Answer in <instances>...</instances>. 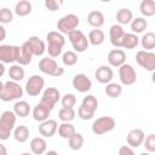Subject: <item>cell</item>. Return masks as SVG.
Returning a JSON list of instances; mask_svg holds the SVG:
<instances>
[{
	"label": "cell",
	"instance_id": "cell-17",
	"mask_svg": "<svg viewBox=\"0 0 155 155\" xmlns=\"http://www.w3.org/2000/svg\"><path fill=\"white\" fill-rule=\"evenodd\" d=\"M94 78L99 84H109L114 78V71L109 65H101L94 71Z\"/></svg>",
	"mask_w": 155,
	"mask_h": 155
},
{
	"label": "cell",
	"instance_id": "cell-32",
	"mask_svg": "<svg viewBox=\"0 0 155 155\" xmlns=\"http://www.w3.org/2000/svg\"><path fill=\"white\" fill-rule=\"evenodd\" d=\"M139 11L144 17H151L155 15V1L143 0L139 5Z\"/></svg>",
	"mask_w": 155,
	"mask_h": 155
},
{
	"label": "cell",
	"instance_id": "cell-20",
	"mask_svg": "<svg viewBox=\"0 0 155 155\" xmlns=\"http://www.w3.org/2000/svg\"><path fill=\"white\" fill-rule=\"evenodd\" d=\"M51 111H52V110H51L48 107H46L45 104H42L41 102H39V103L34 107V109H33L31 113H33V117H34L35 121L42 122V121H45V120L48 119Z\"/></svg>",
	"mask_w": 155,
	"mask_h": 155
},
{
	"label": "cell",
	"instance_id": "cell-27",
	"mask_svg": "<svg viewBox=\"0 0 155 155\" xmlns=\"http://www.w3.org/2000/svg\"><path fill=\"white\" fill-rule=\"evenodd\" d=\"M31 12V2L28 0H19L15 5V13L19 17L28 16Z\"/></svg>",
	"mask_w": 155,
	"mask_h": 155
},
{
	"label": "cell",
	"instance_id": "cell-41",
	"mask_svg": "<svg viewBox=\"0 0 155 155\" xmlns=\"http://www.w3.org/2000/svg\"><path fill=\"white\" fill-rule=\"evenodd\" d=\"M143 144H144V148H145V150H147L148 153H150V154L155 153V134H154V133L148 134V136L144 138Z\"/></svg>",
	"mask_w": 155,
	"mask_h": 155
},
{
	"label": "cell",
	"instance_id": "cell-26",
	"mask_svg": "<svg viewBox=\"0 0 155 155\" xmlns=\"http://www.w3.org/2000/svg\"><path fill=\"white\" fill-rule=\"evenodd\" d=\"M139 44V38L133 34V33H126L124 35L122 42H121V47L126 48V50H133L138 46Z\"/></svg>",
	"mask_w": 155,
	"mask_h": 155
},
{
	"label": "cell",
	"instance_id": "cell-5",
	"mask_svg": "<svg viewBox=\"0 0 155 155\" xmlns=\"http://www.w3.org/2000/svg\"><path fill=\"white\" fill-rule=\"evenodd\" d=\"M79 24H80V18L74 13H68V15H64L63 17H61L58 19L57 29H58V33H61L62 35L63 34L68 35L69 33L75 30Z\"/></svg>",
	"mask_w": 155,
	"mask_h": 155
},
{
	"label": "cell",
	"instance_id": "cell-40",
	"mask_svg": "<svg viewBox=\"0 0 155 155\" xmlns=\"http://www.w3.org/2000/svg\"><path fill=\"white\" fill-rule=\"evenodd\" d=\"M13 19V13L8 7L0 8V24H7L11 23Z\"/></svg>",
	"mask_w": 155,
	"mask_h": 155
},
{
	"label": "cell",
	"instance_id": "cell-6",
	"mask_svg": "<svg viewBox=\"0 0 155 155\" xmlns=\"http://www.w3.org/2000/svg\"><path fill=\"white\" fill-rule=\"evenodd\" d=\"M116 126V121L111 116H101L96 119L92 124V132L97 136H102L113 131Z\"/></svg>",
	"mask_w": 155,
	"mask_h": 155
},
{
	"label": "cell",
	"instance_id": "cell-50",
	"mask_svg": "<svg viewBox=\"0 0 155 155\" xmlns=\"http://www.w3.org/2000/svg\"><path fill=\"white\" fill-rule=\"evenodd\" d=\"M19 155H34V154H31V153H22Z\"/></svg>",
	"mask_w": 155,
	"mask_h": 155
},
{
	"label": "cell",
	"instance_id": "cell-21",
	"mask_svg": "<svg viewBox=\"0 0 155 155\" xmlns=\"http://www.w3.org/2000/svg\"><path fill=\"white\" fill-rule=\"evenodd\" d=\"M47 143L44 137H34L30 140V150L34 155H42L46 153Z\"/></svg>",
	"mask_w": 155,
	"mask_h": 155
},
{
	"label": "cell",
	"instance_id": "cell-45",
	"mask_svg": "<svg viewBox=\"0 0 155 155\" xmlns=\"http://www.w3.org/2000/svg\"><path fill=\"white\" fill-rule=\"evenodd\" d=\"M117 155H136L133 149L128 145H121L119 149V154Z\"/></svg>",
	"mask_w": 155,
	"mask_h": 155
},
{
	"label": "cell",
	"instance_id": "cell-1",
	"mask_svg": "<svg viewBox=\"0 0 155 155\" xmlns=\"http://www.w3.org/2000/svg\"><path fill=\"white\" fill-rule=\"evenodd\" d=\"M46 41H47V47H46V51L48 52V56L51 58H56L58 57L61 53H62V50L65 45V39L64 36L56 31V30H52V31H48L47 35H46Z\"/></svg>",
	"mask_w": 155,
	"mask_h": 155
},
{
	"label": "cell",
	"instance_id": "cell-47",
	"mask_svg": "<svg viewBox=\"0 0 155 155\" xmlns=\"http://www.w3.org/2000/svg\"><path fill=\"white\" fill-rule=\"evenodd\" d=\"M0 155H7V148L2 143H0Z\"/></svg>",
	"mask_w": 155,
	"mask_h": 155
},
{
	"label": "cell",
	"instance_id": "cell-43",
	"mask_svg": "<svg viewBox=\"0 0 155 155\" xmlns=\"http://www.w3.org/2000/svg\"><path fill=\"white\" fill-rule=\"evenodd\" d=\"M78 116L81 120H91L94 116V113H92V111L87 110L86 108H84L82 105H80L79 109H78Z\"/></svg>",
	"mask_w": 155,
	"mask_h": 155
},
{
	"label": "cell",
	"instance_id": "cell-19",
	"mask_svg": "<svg viewBox=\"0 0 155 155\" xmlns=\"http://www.w3.org/2000/svg\"><path fill=\"white\" fill-rule=\"evenodd\" d=\"M108 63L111 67H121L126 63V53L121 48H114L108 53Z\"/></svg>",
	"mask_w": 155,
	"mask_h": 155
},
{
	"label": "cell",
	"instance_id": "cell-39",
	"mask_svg": "<svg viewBox=\"0 0 155 155\" xmlns=\"http://www.w3.org/2000/svg\"><path fill=\"white\" fill-rule=\"evenodd\" d=\"M62 61H63L64 65L73 67V65H75L78 63V54L74 51H65L63 53V56H62Z\"/></svg>",
	"mask_w": 155,
	"mask_h": 155
},
{
	"label": "cell",
	"instance_id": "cell-46",
	"mask_svg": "<svg viewBox=\"0 0 155 155\" xmlns=\"http://www.w3.org/2000/svg\"><path fill=\"white\" fill-rule=\"evenodd\" d=\"M6 34H7V33H6L5 27H4L2 24H0V42L6 39Z\"/></svg>",
	"mask_w": 155,
	"mask_h": 155
},
{
	"label": "cell",
	"instance_id": "cell-22",
	"mask_svg": "<svg viewBox=\"0 0 155 155\" xmlns=\"http://www.w3.org/2000/svg\"><path fill=\"white\" fill-rule=\"evenodd\" d=\"M104 15L102 11H98V10H93L88 13L87 16V22L91 27H93L94 29H99L103 24H104Z\"/></svg>",
	"mask_w": 155,
	"mask_h": 155
},
{
	"label": "cell",
	"instance_id": "cell-2",
	"mask_svg": "<svg viewBox=\"0 0 155 155\" xmlns=\"http://www.w3.org/2000/svg\"><path fill=\"white\" fill-rule=\"evenodd\" d=\"M17 116L12 110H5L0 116V140H6L10 138L15 130Z\"/></svg>",
	"mask_w": 155,
	"mask_h": 155
},
{
	"label": "cell",
	"instance_id": "cell-10",
	"mask_svg": "<svg viewBox=\"0 0 155 155\" xmlns=\"http://www.w3.org/2000/svg\"><path fill=\"white\" fill-rule=\"evenodd\" d=\"M45 86V80L41 75H31L25 82V92L30 97H36L41 93Z\"/></svg>",
	"mask_w": 155,
	"mask_h": 155
},
{
	"label": "cell",
	"instance_id": "cell-35",
	"mask_svg": "<svg viewBox=\"0 0 155 155\" xmlns=\"http://www.w3.org/2000/svg\"><path fill=\"white\" fill-rule=\"evenodd\" d=\"M75 110L74 108H64L62 107L58 111V117L62 122H71L74 119H75Z\"/></svg>",
	"mask_w": 155,
	"mask_h": 155
},
{
	"label": "cell",
	"instance_id": "cell-28",
	"mask_svg": "<svg viewBox=\"0 0 155 155\" xmlns=\"http://www.w3.org/2000/svg\"><path fill=\"white\" fill-rule=\"evenodd\" d=\"M24 75H25V71H24L23 67L19 65V64H13V65H11L10 69H8V76H10V79H11L12 81H15V82L22 81V80L24 79Z\"/></svg>",
	"mask_w": 155,
	"mask_h": 155
},
{
	"label": "cell",
	"instance_id": "cell-14",
	"mask_svg": "<svg viewBox=\"0 0 155 155\" xmlns=\"http://www.w3.org/2000/svg\"><path fill=\"white\" fill-rule=\"evenodd\" d=\"M71 84H73V87L78 92H81V93H85L92 88V81L85 74H76L73 78Z\"/></svg>",
	"mask_w": 155,
	"mask_h": 155
},
{
	"label": "cell",
	"instance_id": "cell-4",
	"mask_svg": "<svg viewBox=\"0 0 155 155\" xmlns=\"http://www.w3.org/2000/svg\"><path fill=\"white\" fill-rule=\"evenodd\" d=\"M39 69L41 73H44L46 75L54 76V78H58V76L64 74V68L59 67L57 61L54 58H51V57L41 58L39 62Z\"/></svg>",
	"mask_w": 155,
	"mask_h": 155
},
{
	"label": "cell",
	"instance_id": "cell-52",
	"mask_svg": "<svg viewBox=\"0 0 155 155\" xmlns=\"http://www.w3.org/2000/svg\"><path fill=\"white\" fill-rule=\"evenodd\" d=\"M139 155H151V154L148 153V151H145V153H142V154H139Z\"/></svg>",
	"mask_w": 155,
	"mask_h": 155
},
{
	"label": "cell",
	"instance_id": "cell-13",
	"mask_svg": "<svg viewBox=\"0 0 155 155\" xmlns=\"http://www.w3.org/2000/svg\"><path fill=\"white\" fill-rule=\"evenodd\" d=\"M61 99V92L58 88L56 87H47L44 92H42V97H41V103L45 104L46 107H48L51 110L54 108V105L58 103V101Z\"/></svg>",
	"mask_w": 155,
	"mask_h": 155
},
{
	"label": "cell",
	"instance_id": "cell-38",
	"mask_svg": "<svg viewBox=\"0 0 155 155\" xmlns=\"http://www.w3.org/2000/svg\"><path fill=\"white\" fill-rule=\"evenodd\" d=\"M31 58H33V56L29 52V50L24 45H22L21 46V53H19V57L17 59V63L19 65H22V67L23 65H28V64L31 63Z\"/></svg>",
	"mask_w": 155,
	"mask_h": 155
},
{
	"label": "cell",
	"instance_id": "cell-34",
	"mask_svg": "<svg viewBox=\"0 0 155 155\" xmlns=\"http://www.w3.org/2000/svg\"><path fill=\"white\" fill-rule=\"evenodd\" d=\"M105 94L110 98H117L121 96L122 93V87L120 84H116V82H109L105 86Z\"/></svg>",
	"mask_w": 155,
	"mask_h": 155
},
{
	"label": "cell",
	"instance_id": "cell-48",
	"mask_svg": "<svg viewBox=\"0 0 155 155\" xmlns=\"http://www.w3.org/2000/svg\"><path fill=\"white\" fill-rule=\"evenodd\" d=\"M4 74H5V65H4V63L0 62V78H1Z\"/></svg>",
	"mask_w": 155,
	"mask_h": 155
},
{
	"label": "cell",
	"instance_id": "cell-25",
	"mask_svg": "<svg viewBox=\"0 0 155 155\" xmlns=\"http://www.w3.org/2000/svg\"><path fill=\"white\" fill-rule=\"evenodd\" d=\"M88 44L93 45V46H99L104 42L105 40V35H104V31L101 30V29H92L90 33H88Z\"/></svg>",
	"mask_w": 155,
	"mask_h": 155
},
{
	"label": "cell",
	"instance_id": "cell-33",
	"mask_svg": "<svg viewBox=\"0 0 155 155\" xmlns=\"http://www.w3.org/2000/svg\"><path fill=\"white\" fill-rule=\"evenodd\" d=\"M140 45L144 51H151L155 47V34L153 31L145 33L140 39Z\"/></svg>",
	"mask_w": 155,
	"mask_h": 155
},
{
	"label": "cell",
	"instance_id": "cell-8",
	"mask_svg": "<svg viewBox=\"0 0 155 155\" xmlns=\"http://www.w3.org/2000/svg\"><path fill=\"white\" fill-rule=\"evenodd\" d=\"M21 53V46L16 45H0V62L13 63L17 62Z\"/></svg>",
	"mask_w": 155,
	"mask_h": 155
},
{
	"label": "cell",
	"instance_id": "cell-16",
	"mask_svg": "<svg viewBox=\"0 0 155 155\" xmlns=\"http://www.w3.org/2000/svg\"><path fill=\"white\" fill-rule=\"evenodd\" d=\"M125 34H126V31L124 30V28H122L121 25H119V24H114V25H111L110 29H109V39H110V44H111L115 48H120Z\"/></svg>",
	"mask_w": 155,
	"mask_h": 155
},
{
	"label": "cell",
	"instance_id": "cell-42",
	"mask_svg": "<svg viewBox=\"0 0 155 155\" xmlns=\"http://www.w3.org/2000/svg\"><path fill=\"white\" fill-rule=\"evenodd\" d=\"M61 103H62V105L64 108H74L75 104H76V97L73 93H65L62 97Z\"/></svg>",
	"mask_w": 155,
	"mask_h": 155
},
{
	"label": "cell",
	"instance_id": "cell-36",
	"mask_svg": "<svg viewBox=\"0 0 155 155\" xmlns=\"http://www.w3.org/2000/svg\"><path fill=\"white\" fill-rule=\"evenodd\" d=\"M81 105L84 108H86L87 110H90L92 113H96V110L98 108V101L93 94H87L86 97H84V99L81 102Z\"/></svg>",
	"mask_w": 155,
	"mask_h": 155
},
{
	"label": "cell",
	"instance_id": "cell-11",
	"mask_svg": "<svg viewBox=\"0 0 155 155\" xmlns=\"http://www.w3.org/2000/svg\"><path fill=\"white\" fill-rule=\"evenodd\" d=\"M119 79L122 85L131 86L137 81V73L131 64L125 63L119 67Z\"/></svg>",
	"mask_w": 155,
	"mask_h": 155
},
{
	"label": "cell",
	"instance_id": "cell-29",
	"mask_svg": "<svg viewBox=\"0 0 155 155\" xmlns=\"http://www.w3.org/2000/svg\"><path fill=\"white\" fill-rule=\"evenodd\" d=\"M13 138L18 143H25L29 138V128L24 125L16 126L13 130Z\"/></svg>",
	"mask_w": 155,
	"mask_h": 155
},
{
	"label": "cell",
	"instance_id": "cell-3",
	"mask_svg": "<svg viewBox=\"0 0 155 155\" xmlns=\"http://www.w3.org/2000/svg\"><path fill=\"white\" fill-rule=\"evenodd\" d=\"M22 96H23V88L18 82H15L12 80L6 81L2 86V90L0 91V99L4 102L19 101Z\"/></svg>",
	"mask_w": 155,
	"mask_h": 155
},
{
	"label": "cell",
	"instance_id": "cell-30",
	"mask_svg": "<svg viewBox=\"0 0 155 155\" xmlns=\"http://www.w3.org/2000/svg\"><path fill=\"white\" fill-rule=\"evenodd\" d=\"M57 131H58V134L62 137V138H64V139H69L71 136H74L75 134V127H74V125L71 124V122H62L59 126H58V128H57Z\"/></svg>",
	"mask_w": 155,
	"mask_h": 155
},
{
	"label": "cell",
	"instance_id": "cell-12",
	"mask_svg": "<svg viewBox=\"0 0 155 155\" xmlns=\"http://www.w3.org/2000/svg\"><path fill=\"white\" fill-rule=\"evenodd\" d=\"M23 45L29 50V52L31 53V56H42L46 51V45L45 42L36 35L30 36L27 41L23 42Z\"/></svg>",
	"mask_w": 155,
	"mask_h": 155
},
{
	"label": "cell",
	"instance_id": "cell-23",
	"mask_svg": "<svg viewBox=\"0 0 155 155\" xmlns=\"http://www.w3.org/2000/svg\"><path fill=\"white\" fill-rule=\"evenodd\" d=\"M30 105L27 101H17L13 105V113L16 114V116H19V117H27L29 114H30Z\"/></svg>",
	"mask_w": 155,
	"mask_h": 155
},
{
	"label": "cell",
	"instance_id": "cell-51",
	"mask_svg": "<svg viewBox=\"0 0 155 155\" xmlns=\"http://www.w3.org/2000/svg\"><path fill=\"white\" fill-rule=\"evenodd\" d=\"M2 86H4V82H2V81H1V80H0V91H1V90H2Z\"/></svg>",
	"mask_w": 155,
	"mask_h": 155
},
{
	"label": "cell",
	"instance_id": "cell-31",
	"mask_svg": "<svg viewBox=\"0 0 155 155\" xmlns=\"http://www.w3.org/2000/svg\"><path fill=\"white\" fill-rule=\"evenodd\" d=\"M148 27V22L145 18L143 17H136L131 21V30L133 34H139V33H143Z\"/></svg>",
	"mask_w": 155,
	"mask_h": 155
},
{
	"label": "cell",
	"instance_id": "cell-9",
	"mask_svg": "<svg viewBox=\"0 0 155 155\" xmlns=\"http://www.w3.org/2000/svg\"><path fill=\"white\" fill-rule=\"evenodd\" d=\"M136 61L138 65L144 68L147 71L153 73L155 70V53L154 52L140 50L136 54Z\"/></svg>",
	"mask_w": 155,
	"mask_h": 155
},
{
	"label": "cell",
	"instance_id": "cell-15",
	"mask_svg": "<svg viewBox=\"0 0 155 155\" xmlns=\"http://www.w3.org/2000/svg\"><path fill=\"white\" fill-rule=\"evenodd\" d=\"M58 128V124L56 120L53 119H47L42 122H40L39 125V133L44 137V138H51L56 134Z\"/></svg>",
	"mask_w": 155,
	"mask_h": 155
},
{
	"label": "cell",
	"instance_id": "cell-37",
	"mask_svg": "<svg viewBox=\"0 0 155 155\" xmlns=\"http://www.w3.org/2000/svg\"><path fill=\"white\" fill-rule=\"evenodd\" d=\"M68 144H69V148L71 150H80L84 145V137L81 133H78L75 132L74 136H71L69 139H68Z\"/></svg>",
	"mask_w": 155,
	"mask_h": 155
},
{
	"label": "cell",
	"instance_id": "cell-24",
	"mask_svg": "<svg viewBox=\"0 0 155 155\" xmlns=\"http://www.w3.org/2000/svg\"><path fill=\"white\" fill-rule=\"evenodd\" d=\"M133 19V13L130 8L127 7H122L117 11L116 13V21L119 23V25H125V24H128L131 23V21Z\"/></svg>",
	"mask_w": 155,
	"mask_h": 155
},
{
	"label": "cell",
	"instance_id": "cell-49",
	"mask_svg": "<svg viewBox=\"0 0 155 155\" xmlns=\"http://www.w3.org/2000/svg\"><path fill=\"white\" fill-rule=\"evenodd\" d=\"M45 155H58V153L56 150H48L45 153Z\"/></svg>",
	"mask_w": 155,
	"mask_h": 155
},
{
	"label": "cell",
	"instance_id": "cell-7",
	"mask_svg": "<svg viewBox=\"0 0 155 155\" xmlns=\"http://www.w3.org/2000/svg\"><path fill=\"white\" fill-rule=\"evenodd\" d=\"M68 38H69V41L74 48V52H85L88 47V40H87V36L80 30V29H75L73 30L71 33L68 34Z\"/></svg>",
	"mask_w": 155,
	"mask_h": 155
},
{
	"label": "cell",
	"instance_id": "cell-44",
	"mask_svg": "<svg viewBox=\"0 0 155 155\" xmlns=\"http://www.w3.org/2000/svg\"><path fill=\"white\" fill-rule=\"evenodd\" d=\"M62 4H63L62 0H59V1H57V0H45V7L50 11H52V12L57 11L61 7Z\"/></svg>",
	"mask_w": 155,
	"mask_h": 155
},
{
	"label": "cell",
	"instance_id": "cell-18",
	"mask_svg": "<svg viewBox=\"0 0 155 155\" xmlns=\"http://www.w3.org/2000/svg\"><path fill=\"white\" fill-rule=\"evenodd\" d=\"M145 138V134L143 132V130L140 128H133L127 133L126 140H127V145L131 148H138L139 145L143 144V140Z\"/></svg>",
	"mask_w": 155,
	"mask_h": 155
}]
</instances>
